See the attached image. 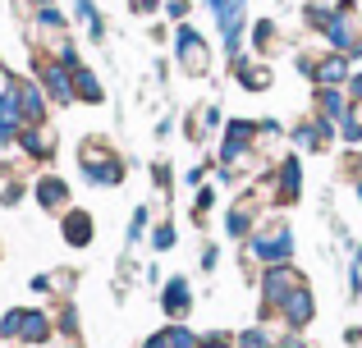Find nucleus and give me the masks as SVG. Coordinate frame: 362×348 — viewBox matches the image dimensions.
Instances as JSON below:
<instances>
[{"instance_id": "7c9ffc66", "label": "nucleus", "mask_w": 362, "mask_h": 348, "mask_svg": "<svg viewBox=\"0 0 362 348\" xmlns=\"http://www.w3.org/2000/svg\"><path fill=\"white\" fill-rule=\"evenodd\" d=\"M339 143L344 147H362V106L354 101V110H349V119L339 124Z\"/></svg>"}, {"instance_id": "a878e982", "label": "nucleus", "mask_w": 362, "mask_h": 348, "mask_svg": "<svg viewBox=\"0 0 362 348\" xmlns=\"http://www.w3.org/2000/svg\"><path fill=\"white\" fill-rule=\"evenodd\" d=\"M23 128H28V124H23V115H18L14 92H9V97H0V147H14Z\"/></svg>"}, {"instance_id": "c85d7f7f", "label": "nucleus", "mask_w": 362, "mask_h": 348, "mask_svg": "<svg viewBox=\"0 0 362 348\" xmlns=\"http://www.w3.org/2000/svg\"><path fill=\"white\" fill-rule=\"evenodd\" d=\"M151 215H156V211H151L147 202H142V206H133V215H129V229H124V243H129V252H133V248H138V243L151 234Z\"/></svg>"}, {"instance_id": "aec40b11", "label": "nucleus", "mask_w": 362, "mask_h": 348, "mask_svg": "<svg viewBox=\"0 0 362 348\" xmlns=\"http://www.w3.org/2000/svg\"><path fill=\"white\" fill-rule=\"evenodd\" d=\"M349 110H354V97H349V88H317V92H312V115L330 119V124H344Z\"/></svg>"}, {"instance_id": "c9c22d12", "label": "nucleus", "mask_w": 362, "mask_h": 348, "mask_svg": "<svg viewBox=\"0 0 362 348\" xmlns=\"http://www.w3.org/2000/svg\"><path fill=\"white\" fill-rule=\"evenodd\" d=\"M197 266H202V275H216V266H221V243H202Z\"/></svg>"}, {"instance_id": "2eb2a0df", "label": "nucleus", "mask_w": 362, "mask_h": 348, "mask_svg": "<svg viewBox=\"0 0 362 348\" xmlns=\"http://www.w3.org/2000/svg\"><path fill=\"white\" fill-rule=\"evenodd\" d=\"M289 143L298 147V152H326V147L339 143V124H330V119L312 115V119H303V124H293Z\"/></svg>"}, {"instance_id": "58836bf2", "label": "nucleus", "mask_w": 362, "mask_h": 348, "mask_svg": "<svg viewBox=\"0 0 362 348\" xmlns=\"http://www.w3.org/2000/svg\"><path fill=\"white\" fill-rule=\"evenodd\" d=\"M197 348H234V340L216 330V335H202V344H197Z\"/></svg>"}, {"instance_id": "473e14b6", "label": "nucleus", "mask_w": 362, "mask_h": 348, "mask_svg": "<svg viewBox=\"0 0 362 348\" xmlns=\"http://www.w3.org/2000/svg\"><path fill=\"white\" fill-rule=\"evenodd\" d=\"M55 335H64V340H78V307H74V303L55 307Z\"/></svg>"}, {"instance_id": "0eeeda50", "label": "nucleus", "mask_w": 362, "mask_h": 348, "mask_svg": "<svg viewBox=\"0 0 362 348\" xmlns=\"http://www.w3.org/2000/svg\"><path fill=\"white\" fill-rule=\"evenodd\" d=\"M206 9L216 14V28H221L225 60H239L243 37H247V0H206Z\"/></svg>"}, {"instance_id": "20e7f679", "label": "nucleus", "mask_w": 362, "mask_h": 348, "mask_svg": "<svg viewBox=\"0 0 362 348\" xmlns=\"http://www.w3.org/2000/svg\"><path fill=\"white\" fill-rule=\"evenodd\" d=\"M0 340H14L23 348H42L55 340V316L42 307H9L0 312Z\"/></svg>"}, {"instance_id": "dca6fc26", "label": "nucleus", "mask_w": 362, "mask_h": 348, "mask_svg": "<svg viewBox=\"0 0 362 348\" xmlns=\"http://www.w3.org/2000/svg\"><path fill=\"white\" fill-rule=\"evenodd\" d=\"M193 303H197V294L184 275H170L165 284H160V312H165V321H188V316H193Z\"/></svg>"}, {"instance_id": "6ab92c4d", "label": "nucleus", "mask_w": 362, "mask_h": 348, "mask_svg": "<svg viewBox=\"0 0 362 348\" xmlns=\"http://www.w3.org/2000/svg\"><path fill=\"white\" fill-rule=\"evenodd\" d=\"M349 78H354V60L349 55H339V51L317 55V69H312L317 88H349Z\"/></svg>"}, {"instance_id": "4468645a", "label": "nucleus", "mask_w": 362, "mask_h": 348, "mask_svg": "<svg viewBox=\"0 0 362 348\" xmlns=\"http://www.w3.org/2000/svg\"><path fill=\"white\" fill-rule=\"evenodd\" d=\"M266 188H271L275 206H293L303 197V161L298 156H284V161L275 165V174L266 179Z\"/></svg>"}, {"instance_id": "6e6552de", "label": "nucleus", "mask_w": 362, "mask_h": 348, "mask_svg": "<svg viewBox=\"0 0 362 348\" xmlns=\"http://www.w3.org/2000/svg\"><path fill=\"white\" fill-rule=\"evenodd\" d=\"M303 280H308V275H303L293 261H289V266H266L262 270V284H257V289H262V316H266V321H275V312L284 307V298H289Z\"/></svg>"}, {"instance_id": "f03ea898", "label": "nucleus", "mask_w": 362, "mask_h": 348, "mask_svg": "<svg viewBox=\"0 0 362 348\" xmlns=\"http://www.w3.org/2000/svg\"><path fill=\"white\" fill-rule=\"evenodd\" d=\"M78 174L88 179L92 188H119L124 184V156L110 147V138L92 133V138H83V147H78Z\"/></svg>"}, {"instance_id": "49530a36", "label": "nucleus", "mask_w": 362, "mask_h": 348, "mask_svg": "<svg viewBox=\"0 0 362 348\" xmlns=\"http://www.w3.org/2000/svg\"><path fill=\"white\" fill-rule=\"evenodd\" d=\"M354 193H358V202H362V174H358V184H354Z\"/></svg>"}, {"instance_id": "f704fd0d", "label": "nucleus", "mask_w": 362, "mask_h": 348, "mask_svg": "<svg viewBox=\"0 0 362 348\" xmlns=\"http://www.w3.org/2000/svg\"><path fill=\"white\" fill-rule=\"evenodd\" d=\"M18 197H23V179H18L14 170H0V202H5V206H14Z\"/></svg>"}, {"instance_id": "f3484780", "label": "nucleus", "mask_w": 362, "mask_h": 348, "mask_svg": "<svg viewBox=\"0 0 362 348\" xmlns=\"http://www.w3.org/2000/svg\"><path fill=\"white\" fill-rule=\"evenodd\" d=\"M60 239L69 243L74 252L92 248V243H97V220H92V211H83V206H69V211L60 215Z\"/></svg>"}, {"instance_id": "f8f14e48", "label": "nucleus", "mask_w": 362, "mask_h": 348, "mask_svg": "<svg viewBox=\"0 0 362 348\" xmlns=\"http://www.w3.org/2000/svg\"><path fill=\"white\" fill-rule=\"evenodd\" d=\"M14 101L23 124H51V97L37 78H14Z\"/></svg>"}, {"instance_id": "39448f33", "label": "nucleus", "mask_w": 362, "mask_h": 348, "mask_svg": "<svg viewBox=\"0 0 362 348\" xmlns=\"http://www.w3.org/2000/svg\"><path fill=\"white\" fill-rule=\"evenodd\" d=\"M321 42H326V51H339V55L354 60L358 46H362V9H358V0H335L326 28H321Z\"/></svg>"}, {"instance_id": "2f4dec72", "label": "nucleus", "mask_w": 362, "mask_h": 348, "mask_svg": "<svg viewBox=\"0 0 362 348\" xmlns=\"http://www.w3.org/2000/svg\"><path fill=\"white\" fill-rule=\"evenodd\" d=\"M33 28H46V32L55 37V32H64V28H69V18H64L55 5H42V9L33 14Z\"/></svg>"}, {"instance_id": "4c0bfd02", "label": "nucleus", "mask_w": 362, "mask_h": 348, "mask_svg": "<svg viewBox=\"0 0 362 348\" xmlns=\"http://www.w3.org/2000/svg\"><path fill=\"white\" fill-rule=\"evenodd\" d=\"M133 14H156V9H165V0H129Z\"/></svg>"}, {"instance_id": "7ed1b4c3", "label": "nucleus", "mask_w": 362, "mask_h": 348, "mask_svg": "<svg viewBox=\"0 0 362 348\" xmlns=\"http://www.w3.org/2000/svg\"><path fill=\"white\" fill-rule=\"evenodd\" d=\"M257 147H262V124L257 119H225L221 165H230L234 174H252L257 170Z\"/></svg>"}, {"instance_id": "a18cd8bd", "label": "nucleus", "mask_w": 362, "mask_h": 348, "mask_svg": "<svg viewBox=\"0 0 362 348\" xmlns=\"http://www.w3.org/2000/svg\"><path fill=\"white\" fill-rule=\"evenodd\" d=\"M175 133V115H165V119H156V138H170Z\"/></svg>"}, {"instance_id": "ea45409f", "label": "nucleus", "mask_w": 362, "mask_h": 348, "mask_svg": "<svg viewBox=\"0 0 362 348\" xmlns=\"http://www.w3.org/2000/svg\"><path fill=\"white\" fill-rule=\"evenodd\" d=\"M151 179H156V188L165 193V188H170V165H165V161H156V165H151Z\"/></svg>"}, {"instance_id": "37998d69", "label": "nucleus", "mask_w": 362, "mask_h": 348, "mask_svg": "<svg viewBox=\"0 0 362 348\" xmlns=\"http://www.w3.org/2000/svg\"><path fill=\"white\" fill-rule=\"evenodd\" d=\"M349 97L362 106V69H354V78H349Z\"/></svg>"}, {"instance_id": "9b49d317", "label": "nucleus", "mask_w": 362, "mask_h": 348, "mask_svg": "<svg viewBox=\"0 0 362 348\" xmlns=\"http://www.w3.org/2000/svg\"><path fill=\"white\" fill-rule=\"evenodd\" d=\"M275 321H280L284 330H293V335H298V330H308V325L317 321V294H312V284H308V280H303V284L293 289L289 298H284V307L275 312Z\"/></svg>"}, {"instance_id": "c756f323", "label": "nucleus", "mask_w": 362, "mask_h": 348, "mask_svg": "<svg viewBox=\"0 0 362 348\" xmlns=\"http://www.w3.org/2000/svg\"><path fill=\"white\" fill-rule=\"evenodd\" d=\"M175 239H179L175 220H156V224H151V234H147V248L151 252H170V248H175Z\"/></svg>"}, {"instance_id": "a211bd4d", "label": "nucleus", "mask_w": 362, "mask_h": 348, "mask_svg": "<svg viewBox=\"0 0 362 348\" xmlns=\"http://www.w3.org/2000/svg\"><path fill=\"white\" fill-rule=\"evenodd\" d=\"M18 152H23L28 161H55V152H60V138H55L51 124H28L23 133H18Z\"/></svg>"}, {"instance_id": "c03bdc74", "label": "nucleus", "mask_w": 362, "mask_h": 348, "mask_svg": "<svg viewBox=\"0 0 362 348\" xmlns=\"http://www.w3.org/2000/svg\"><path fill=\"white\" fill-rule=\"evenodd\" d=\"M344 344L349 348H362V325H349V330H344Z\"/></svg>"}, {"instance_id": "393cba45", "label": "nucleus", "mask_w": 362, "mask_h": 348, "mask_svg": "<svg viewBox=\"0 0 362 348\" xmlns=\"http://www.w3.org/2000/svg\"><path fill=\"white\" fill-rule=\"evenodd\" d=\"M197 344H202V335H193L184 321H170V325H160L156 335L142 340V348H197Z\"/></svg>"}, {"instance_id": "de8ad7c7", "label": "nucleus", "mask_w": 362, "mask_h": 348, "mask_svg": "<svg viewBox=\"0 0 362 348\" xmlns=\"http://www.w3.org/2000/svg\"><path fill=\"white\" fill-rule=\"evenodd\" d=\"M64 348H78V344H64Z\"/></svg>"}, {"instance_id": "4be33fe9", "label": "nucleus", "mask_w": 362, "mask_h": 348, "mask_svg": "<svg viewBox=\"0 0 362 348\" xmlns=\"http://www.w3.org/2000/svg\"><path fill=\"white\" fill-rule=\"evenodd\" d=\"M78 284V270L60 266V270H42V275L28 280V289H33L37 298H69V289Z\"/></svg>"}, {"instance_id": "f257e3e1", "label": "nucleus", "mask_w": 362, "mask_h": 348, "mask_svg": "<svg viewBox=\"0 0 362 348\" xmlns=\"http://www.w3.org/2000/svg\"><path fill=\"white\" fill-rule=\"evenodd\" d=\"M243 248H247V257L266 270V266H289L293 252H298V239H293V224L289 220L271 215V220H262L252 229V239H247Z\"/></svg>"}, {"instance_id": "9d476101", "label": "nucleus", "mask_w": 362, "mask_h": 348, "mask_svg": "<svg viewBox=\"0 0 362 348\" xmlns=\"http://www.w3.org/2000/svg\"><path fill=\"white\" fill-rule=\"evenodd\" d=\"M33 78L46 88V97L55 106H74V73L69 64H60L55 55H33Z\"/></svg>"}, {"instance_id": "5701e85b", "label": "nucleus", "mask_w": 362, "mask_h": 348, "mask_svg": "<svg viewBox=\"0 0 362 348\" xmlns=\"http://www.w3.org/2000/svg\"><path fill=\"white\" fill-rule=\"evenodd\" d=\"M69 73H74V101H83V106H101L106 101V83L97 78V69L92 64H69Z\"/></svg>"}, {"instance_id": "412c9836", "label": "nucleus", "mask_w": 362, "mask_h": 348, "mask_svg": "<svg viewBox=\"0 0 362 348\" xmlns=\"http://www.w3.org/2000/svg\"><path fill=\"white\" fill-rule=\"evenodd\" d=\"M234 78H239L243 92H271L275 88V69L266 60H257V55H239L234 60Z\"/></svg>"}, {"instance_id": "bb28decb", "label": "nucleus", "mask_w": 362, "mask_h": 348, "mask_svg": "<svg viewBox=\"0 0 362 348\" xmlns=\"http://www.w3.org/2000/svg\"><path fill=\"white\" fill-rule=\"evenodd\" d=\"M247 37H252V51H257V60H266V55H275L280 51V28H275V18H257L252 28H247Z\"/></svg>"}, {"instance_id": "72a5a7b5", "label": "nucleus", "mask_w": 362, "mask_h": 348, "mask_svg": "<svg viewBox=\"0 0 362 348\" xmlns=\"http://www.w3.org/2000/svg\"><path fill=\"white\" fill-rule=\"evenodd\" d=\"M216 206V184H202L193 197V224H206V211Z\"/></svg>"}, {"instance_id": "1a4fd4ad", "label": "nucleus", "mask_w": 362, "mask_h": 348, "mask_svg": "<svg viewBox=\"0 0 362 348\" xmlns=\"http://www.w3.org/2000/svg\"><path fill=\"white\" fill-rule=\"evenodd\" d=\"M257 215H262V193L247 188V193H239L230 202V211H225V239H230V243H247V239H252V229L262 224Z\"/></svg>"}, {"instance_id": "a19ab883", "label": "nucleus", "mask_w": 362, "mask_h": 348, "mask_svg": "<svg viewBox=\"0 0 362 348\" xmlns=\"http://www.w3.org/2000/svg\"><path fill=\"white\" fill-rule=\"evenodd\" d=\"M184 184H188V188H202V184H206V165H193V170L184 174Z\"/></svg>"}, {"instance_id": "ddd939ff", "label": "nucleus", "mask_w": 362, "mask_h": 348, "mask_svg": "<svg viewBox=\"0 0 362 348\" xmlns=\"http://www.w3.org/2000/svg\"><path fill=\"white\" fill-rule=\"evenodd\" d=\"M28 193L37 197V206H42L46 215H64V211H69V179H60L51 170L28 179Z\"/></svg>"}, {"instance_id": "b1692460", "label": "nucleus", "mask_w": 362, "mask_h": 348, "mask_svg": "<svg viewBox=\"0 0 362 348\" xmlns=\"http://www.w3.org/2000/svg\"><path fill=\"white\" fill-rule=\"evenodd\" d=\"M184 128H188V138H193V147H206V143H211V133L221 128V101H202Z\"/></svg>"}, {"instance_id": "e433bc0d", "label": "nucleus", "mask_w": 362, "mask_h": 348, "mask_svg": "<svg viewBox=\"0 0 362 348\" xmlns=\"http://www.w3.org/2000/svg\"><path fill=\"white\" fill-rule=\"evenodd\" d=\"M188 9H193V0H165V14L175 23H188Z\"/></svg>"}, {"instance_id": "79ce46f5", "label": "nucleus", "mask_w": 362, "mask_h": 348, "mask_svg": "<svg viewBox=\"0 0 362 348\" xmlns=\"http://www.w3.org/2000/svg\"><path fill=\"white\" fill-rule=\"evenodd\" d=\"M14 92V73H9V64L0 60V97H9Z\"/></svg>"}, {"instance_id": "423d86ee", "label": "nucleus", "mask_w": 362, "mask_h": 348, "mask_svg": "<svg viewBox=\"0 0 362 348\" xmlns=\"http://www.w3.org/2000/svg\"><path fill=\"white\" fill-rule=\"evenodd\" d=\"M175 64L184 69V78H206L216 64V51L193 23H175Z\"/></svg>"}, {"instance_id": "cd10ccee", "label": "nucleus", "mask_w": 362, "mask_h": 348, "mask_svg": "<svg viewBox=\"0 0 362 348\" xmlns=\"http://www.w3.org/2000/svg\"><path fill=\"white\" fill-rule=\"evenodd\" d=\"M74 18L88 28L92 42H106V18H101V9L92 5V0H74Z\"/></svg>"}]
</instances>
